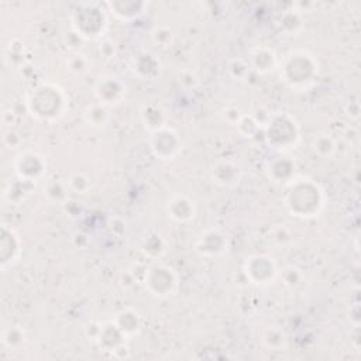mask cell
<instances>
[{
  "instance_id": "obj_1",
  "label": "cell",
  "mask_w": 361,
  "mask_h": 361,
  "mask_svg": "<svg viewBox=\"0 0 361 361\" xmlns=\"http://www.w3.org/2000/svg\"><path fill=\"white\" fill-rule=\"evenodd\" d=\"M315 75L316 63L312 60L311 55L305 52H294L287 58V64L284 65V76L292 88L307 87L308 83L314 80Z\"/></svg>"
},
{
  "instance_id": "obj_2",
  "label": "cell",
  "mask_w": 361,
  "mask_h": 361,
  "mask_svg": "<svg viewBox=\"0 0 361 361\" xmlns=\"http://www.w3.org/2000/svg\"><path fill=\"white\" fill-rule=\"evenodd\" d=\"M300 202H309L311 206L319 210L322 206V193L318 186L311 182H299L292 186L287 198V205L291 212H294Z\"/></svg>"
},
{
  "instance_id": "obj_3",
  "label": "cell",
  "mask_w": 361,
  "mask_h": 361,
  "mask_svg": "<svg viewBox=\"0 0 361 361\" xmlns=\"http://www.w3.org/2000/svg\"><path fill=\"white\" fill-rule=\"evenodd\" d=\"M175 278L171 270L165 267H157L154 270H150L149 276L146 280V285H149V289L154 295H170L173 292V288L175 287Z\"/></svg>"
},
{
  "instance_id": "obj_4",
  "label": "cell",
  "mask_w": 361,
  "mask_h": 361,
  "mask_svg": "<svg viewBox=\"0 0 361 361\" xmlns=\"http://www.w3.org/2000/svg\"><path fill=\"white\" fill-rule=\"evenodd\" d=\"M272 259L264 256H256L247 261L245 272L256 284H268L274 280L275 265L271 261Z\"/></svg>"
},
{
  "instance_id": "obj_5",
  "label": "cell",
  "mask_w": 361,
  "mask_h": 361,
  "mask_svg": "<svg viewBox=\"0 0 361 361\" xmlns=\"http://www.w3.org/2000/svg\"><path fill=\"white\" fill-rule=\"evenodd\" d=\"M96 95L103 103L112 105V103H118L123 98L124 89L119 82L107 79V80L99 82V85L96 87Z\"/></svg>"
},
{
  "instance_id": "obj_6",
  "label": "cell",
  "mask_w": 361,
  "mask_h": 361,
  "mask_svg": "<svg viewBox=\"0 0 361 361\" xmlns=\"http://www.w3.org/2000/svg\"><path fill=\"white\" fill-rule=\"evenodd\" d=\"M168 213L178 221H186L195 216V206H193V202H190L189 199L184 197H177L171 201L168 206Z\"/></svg>"
},
{
  "instance_id": "obj_7",
  "label": "cell",
  "mask_w": 361,
  "mask_h": 361,
  "mask_svg": "<svg viewBox=\"0 0 361 361\" xmlns=\"http://www.w3.org/2000/svg\"><path fill=\"white\" fill-rule=\"evenodd\" d=\"M252 64L259 72H270L275 67V54L268 48H257L252 54Z\"/></svg>"
},
{
  "instance_id": "obj_8",
  "label": "cell",
  "mask_w": 361,
  "mask_h": 361,
  "mask_svg": "<svg viewBox=\"0 0 361 361\" xmlns=\"http://www.w3.org/2000/svg\"><path fill=\"white\" fill-rule=\"evenodd\" d=\"M314 149L318 151L320 155H330L335 151V143H333L331 138L326 134H320L314 138Z\"/></svg>"
}]
</instances>
